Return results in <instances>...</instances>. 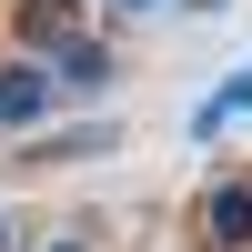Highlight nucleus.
<instances>
[{"label": "nucleus", "instance_id": "9d476101", "mask_svg": "<svg viewBox=\"0 0 252 252\" xmlns=\"http://www.w3.org/2000/svg\"><path fill=\"white\" fill-rule=\"evenodd\" d=\"M192 10H222V0H192Z\"/></svg>", "mask_w": 252, "mask_h": 252}, {"label": "nucleus", "instance_id": "7ed1b4c3", "mask_svg": "<svg viewBox=\"0 0 252 252\" xmlns=\"http://www.w3.org/2000/svg\"><path fill=\"white\" fill-rule=\"evenodd\" d=\"M51 81H61V101H101L121 81V51H111V40H61V51H51Z\"/></svg>", "mask_w": 252, "mask_h": 252}, {"label": "nucleus", "instance_id": "f03ea898", "mask_svg": "<svg viewBox=\"0 0 252 252\" xmlns=\"http://www.w3.org/2000/svg\"><path fill=\"white\" fill-rule=\"evenodd\" d=\"M51 101H61L51 61H0V131H40Z\"/></svg>", "mask_w": 252, "mask_h": 252}, {"label": "nucleus", "instance_id": "423d86ee", "mask_svg": "<svg viewBox=\"0 0 252 252\" xmlns=\"http://www.w3.org/2000/svg\"><path fill=\"white\" fill-rule=\"evenodd\" d=\"M222 121H252V71H232V81H222V91H212V101L192 111V141H212Z\"/></svg>", "mask_w": 252, "mask_h": 252}, {"label": "nucleus", "instance_id": "0eeeda50", "mask_svg": "<svg viewBox=\"0 0 252 252\" xmlns=\"http://www.w3.org/2000/svg\"><path fill=\"white\" fill-rule=\"evenodd\" d=\"M111 10H121V20H152V10H172V0H111Z\"/></svg>", "mask_w": 252, "mask_h": 252}, {"label": "nucleus", "instance_id": "20e7f679", "mask_svg": "<svg viewBox=\"0 0 252 252\" xmlns=\"http://www.w3.org/2000/svg\"><path fill=\"white\" fill-rule=\"evenodd\" d=\"M202 252H252V182H212L202 192Z\"/></svg>", "mask_w": 252, "mask_h": 252}, {"label": "nucleus", "instance_id": "6e6552de", "mask_svg": "<svg viewBox=\"0 0 252 252\" xmlns=\"http://www.w3.org/2000/svg\"><path fill=\"white\" fill-rule=\"evenodd\" d=\"M0 252H20V232H10V212H0Z\"/></svg>", "mask_w": 252, "mask_h": 252}, {"label": "nucleus", "instance_id": "f257e3e1", "mask_svg": "<svg viewBox=\"0 0 252 252\" xmlns=\"http://www.w3.org/2000/svg\"><path fill=\"white\" fill-rule=\"evenodd\" d=\"M111 152H121V121H71V131L10 141V172H40V161H111Z\"/></svg>", "mask_w": 252, "mask_h": 252}, {"label": "nucleus", "instance_id": "1a4fd4ad", "mask_svg": "<svg viewBox=\"0 0 252 252\" xmlns=\"http://www.w3.org/2000/svg\"><path fill=\"white\" fill-rule=\"evenodd\" d=\"M51 252H91V242H81V232H61V242H51Z\"/></svg>", "mask_w": 252, "mask_h": 252}, {"label": "nucleus", "instance_id": "39448f33", "mask_svg": "<svg viewBox=\"0 0 252 252\" xmlns=\"http://www.w3.org/2000/svg\"><path fill=\"white\" fill-rule=\"evenodd\" d=\"M20 40H40V61L61 40H81V0H20Z\"/></svg>", "mask_w": 252, "mask_h": 252}]
</instances>
